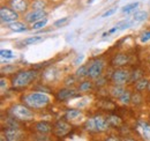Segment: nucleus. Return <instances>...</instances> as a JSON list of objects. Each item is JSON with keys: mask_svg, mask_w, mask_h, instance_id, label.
<instances>
[{"mask_svg": "<svg viewBox=\"0 0 150 141\" xmlns=\"http://www.w3.org/2000/svg\"><path fill=\"white\" fill-rule=\"evenodd\" d=\"M76 76L77 78H83V76H88V66H81L76 70Z\"/></svg>", "mask_w": 150, "mask_h": 141, "instance_id": "obj_25", "label": "nucleus"}, {"mask_svg": "<svg viewBox=\"0 0 150 141\" xmlns=\"http://www.w3.org/2000/svg\"><path fill=\"white\" fill-rule=\"evenodd\" d=\"M38 76V70H19L13 78H12V88L23 89L27 88L29 85H31Z\"/></svg>", "mask_w": 150, "mask_h": 141, "instance_id": "obj_2", "label": "nucleus"}, {"mask_svg": "<svg viewBox=\"0 0 150 141\" xmlns=\"http://www.w3.org/2000/svg\"><path fill=\"white\" fill-rule=\"evenodd\" d=\"M141 96L139 95V94H134L133 96H132V102L134 103V104H140L141 103Z\"/></svg>", "mask_w": 150, "mask_h": 141, "instance_id": "obj_33", "label": "nucleus"}, {"mask_svg": "<svg viewBox=\"0 0 150 141\" xmlns=\"http://www.w3.org/2000/svg\"><path fill=\"white\" fill-rule=\"evenodd\" d=\"M148 89L150 90V82H149V86H148Z\"/></svg>", "mask_w": 150, "mask_h": 141, "instance_id": "obj_38", "label": "nucleus"}, {"mask_svg": "<svg viewBox=\"0 0 150 141\" xmlns=\"http://www.w3.org/2000/svg\"><path fill=\"white\" fill-rule=\"evenodd\" d=\"M149 39H150V30L144 31V33L142 34V36H141V42H142V43H146V42H148Z\"/></svg>", "mask_w": 150, "mask_h": 141, "instance_id": "obj_32", "label": "nucleus"}, {"mask_svg": "<svg viewBox=\"0 0 150 141\" xmlns=\"http://www.w3.org/2000/svg\"><path fill=\"white\" fill-rule=\"evenodd\" d=\"M0 56H1V58H6V59H11V58H14V53L12 52L11 50H5V49H2L1 51H0Z\"/></svg>", "mask_w": 150, "mask_h": 141, "instance_id": "obj_27", "label": "nucleus"}, {"mask_svg": "<svg viewBox=\"0 0 150 141\" xmlns=\"http://www.w3.org/2000/svg\"><path fill=\"white\" fill-rule=\"evenodd\" d=\"M5 135H6V139L9 141H15L21 139L22 137V132L19 130V127L14 126V125H11L6 128L5 131Z\"/></svg>", "mask_w": 150, "mask_h": 141, "instance_id": "obj_11", "label": "nucleus"}, {"mask_svg": "<svg viewBox=\"0 0 150 141\" xmlns=\"http://www.w3.org/2000/svg\"><path fill=\"white\" fill-rule=\"evenodd\" d=\"M9 6L18 13H25L29 7L27 0H9Z\"/></svg>", "mask_w": 150, "mask_h": 141, "instance_id": "obj_12", "label": "nucleus"}, {"mask_svg": "<svg viewBox=\"0 0 150 141\" xmlns=\"http://www.w3.org/2000/svg\"><path fill=\"white\" fill-rule=\"evenodd\" d=\"M0 19L2 23H12L18 21L19 19V13L16 11H14L13 8L2 6L0 8Z\"/></svg>", "mask_w": 150, "mask_h": 141, "instance_id": "obj_5", "label": "nucleus"}, {"mask_svg": "<svg viewBox=\"0 0 150 141\" xmlns=\"http://www.w3.org/2000/svg\"><path fill=\"white\" fill-rule=\"evenodd\" d=\"M45 16H46V12L44 9H33L31 12L27 13L23 16V19L27 23H35L39 20L44 19Z\"/></svg>", "mask_w": 150, "mask_h": 141, "instance_id": "obj_9", "label": "nucleus"}, {"mask_svg": "<svg viewBox=\"0 0 150 141\" xmlns=\"http://www.w3.org/2000/svg\"><path fill=\"white\" fill-rule=\"evenodd\" d=\"M148 86H149V81H148L147 79H143V78H141L140 80H137V81L135 82V89H136L137 91L144 90L146 88H148Z\"/></svg>", "mask_w": 150, "mask_h": 141, "instance_id": "obj_20", "label": "nucleus"}, {"mask_svg": "<svg viewBox=\"0 0 150 141\" xmlns=\"http://www.w3.org/2000/svg\"><path fill=\"white\" fill-rule=\"evenodd\" d=\"M82 115V111L80 109H68L65 113V119L66 120H75Z\"/></svg>", "mask_w": 150, "mask_h": 141, "instance_id": "obj_15", "label": "nucleus"}, {"mask_svg": "<svg viewBox=\"0 0 150 141\" xmlns=\"http://www.w3.org/2000/svg\"><path fill=\"white\" fill-rule=\"evenodd\" d=\"M72 130V126L67 123L66 120H58L53 126V133L58 138H64L66 137Z\"/></svg>", "mask_w": 150, "mask_h": 141, "instance_id": "obj_8", "label": "nucleus"}, {"mask_svg": "<svg viewBox=\"0 0 150 141\" xmlns=\"http://www.w3.org/2000/svg\"><path fill=\"white\" fill-rule=\"evenodd\" d=\"M109 123H108V119L103 118L102 116H94L89 119H87L86 122V130L89 131V132H93V133H102V132H105L108 128H109Z\"/></svg>", "mask_w": 150, "mask_h": 141, "instance_id": "obj_3", "label": "nucleus"}, {"mask_svg": "<svg viewBox=\"0 0 150 141\" xmlns=\"http://www.w3.org/2000/svg\"><path fill=\"white\" fill-rule=\"evenodd\" d=\"M129 61V58L127 54L125 53H119V54H115L112 59V66L114 67H122V66H126Z\"/></svg>", "mask_w": 150, "mask_h": 141, "instance_id": "obj_13", "label": "nucleus"}, {"mask_svg": "<svg viewBox=\"0 0 150 141\" xmlns=\"http://www.w3.org/2000/svg\"><path fill=\"white\" fill-rule=\"evenodd\" d=\"M0 83H1V91L4 93V91H5V88H7V85H5V79H4V78L1 79Z\"/></svg>", "mask_w": 150, "mask_h": 141, "instance_id": "obj_35", "label": "nucleus"}, {"mask_svg": "<svg viewBox=\"0 0 150 141\" xmlns=\"http://www.w3.org/2000/svg\"><path fill=\"white\" fill-rule=\"evenodd\" d=\"M68 20H69L68 18H62V19H60V20H57L56 22H54V27H57V28L64 27V26L68 22Z\"/></svg>", "mask_w": 150, "mask_h": 141, "instance_id": "obj_31", "label": "nucleus"}, {"mask_svg": "<svg viewBox=\"0 0 150 141\" xmlns=\"http://www.w3.org/2000/svg\"><path fill=\"white\" fill-rule=\"evenodd\" d=\"M22 101L25 105H28L31 109H36V110L45 109L51 103V98L49 95H46L44 93H38V91L29 93V94L24 95L22 97Z\"/></svg>", "mask_w": 150, "mask_h": 141, "instance_id": "obj_1", "label": "nucleus"}, {"mask_svg": "<svg viewBox=\"0 0 150 141\" xmlns=\"http://www.w3.org/2000/svg\"><path fill=\"white\" fill-rule=\"evenodd\" d=\"M8 28H9L12 31H14V33H23V31H27V30H28V28L25 27L24 23L18 22V21L9 23V24H8Z\"/></svg>", "mask_w": 150, "mask_h": 141, "instance_id": "obj_16", "label": "nucleus"}, {"mask_svg": "<svg viewBox=\"0 0 150 141\" xmlns=\"http://www.w3.org/2000/svg\"><path fill=\"white\" fill-rule=\"evenodd\" d=\"M126 89L122 87V85H114L111 90H110V94H111V96L114 97V98H119L122 94H124V91H125Z\"/></svg>", "mask_w": 150, "mask_h": 141, "instance_id": "obj_18", "label": "nucleus"}, {"mask_svg": "<svg viewBox=\"0 0 150 141\" xmlns=\"http://www.w3.org/2000/svg\"><path fill=\"white\" fill-rule=\"evenodd\" d=\"M108 123H109L110 126H117V125L120 124V119H119L118 117L112 116V117H109V118H108Z\"/></svg>", "mask_w": 150, "mask_h": 141, "instance_id": "obj_30", "label": "nucleus"}, {"mask_svg": "<svg viewBox=\"0 0 150 141\" xmlns=\"http://www.w3.org/2000/svg\"><path fill=\"white\" fill-rule=\"evenodd\" d=\"M35 128L40 134H47V133L52 132V125L47 122H38L35 125Z\"/></svg>", "mask_w": 150, "mask_h": 141, "instance_id": "obj_14", "label": "nucleus"}, {"mask_svg": "<svg viewBox=\"0 0 150 141\" xmlns=\"http://www.w3.org/2000/svg\"><path fill=\"white\" fill-rule=\"evenodd\" d=\"M147 12H144V11H141V12H137V13H135L134 15H133V19H132V21H133V23L134 22H141V21H143V20H146L147 19Z\"/></svg>", "mask_w": 150, "mask_h": 141, "instance_id": "obj_23", "label": "nucleus"}, {"mask_svg": "<svg viewBox=\"0 0 150 141\" xmlns=\"http://www.w3.org/2000/svg\"><path fill=\"white\" fill-rule=\"evenodd\" d=\"M142 78V72L140 70H134L133 73H131V81H137Z\"/></svg>", "mask_w": 150, "mask_h": 141, "instance_id": "obj_29", "label": "nucleus"}, {"mask_svg": "<svg viewBox=\"0 0 150 141\" xmlns=\"http://www.w3.org/2000/svg\"><path fill=\"white\" fill-rule=\"evenodd\" d=\"M93 1H94V0H88V4H91Z\"/></svg>", "mask_w": 150, "mask_h": 141, "instance_id": "obj_37", "label": "nucleus"}, {"mask_svg": "<svg viewBox=\"0 0 150 141\" xmlns=\"http://www.w3.org/2000/svg\"><path fill=\"white\" fill-rule=\"evenodd\" d=\"M119 102L121 103V104H124V105H127V104H129L132 102V94L129 90H125L124 91V94L119 97Z\"/></svg>", "mask_w": 150, "mask_h": 141, "instance_id": "obj_19", "label": "nucleus"}, {"mask_svg": "<svg viewBox=\"0 0 150 141\" xmlns=\"http://www.w3.org/2000/svg\"><path fill=\"white\" fill-rule=\"evenodd\" d=\"M46 24H47V19L44 18V19H42V20H39V21H37V22H35V23H33V29H34V30L42 29V28H44Z\"/></svg>", "mask_w": 150, "mask_h": 141, "instance_id": "obj_24", "label": "nucleus"}, {"mask_svg": "<svg viewBox=\"0 0 150 141\" xmlns=\"http://www.w3.org/2000/svg\"><path fill=\"white\" fill-rule=\"evenodd\" d=\"M83 59V56H80V57H77V59L75 60V64H79V61H81Z\"/></svg>", "mask_w": 150, "mask_h": 141, "instance_id": "obj_36", "label": "nucleus"}, {"mask_svg": "<svg viewBox=\"0 0 150 141\" xmlns=\"http://www.w3.org/2000/svg\"><path fill=\"white\" fill-rule=\"evenodd\" d=\"M80 96V93H77V90H75L73 88H65V89H60L57 94V100L59 101H68L71 98H74V97H79Z\"/></svg>", "mask_w": 150, "mask_h": 141, "instance_id": "obj_10", "label": "nucleus"}, {"mask_svg": "<svg viewBox=\"0 0 150 141\" xmlns=\"http://www.w3.org/2000/svg\"><path fill=\"white\" fill-rule=\"evenodd\" d=\"M111 80L114 85H125L131 81V72L126 70H115L113 72Z\"/></svg>", "mask_w": 150, "mask_h": 141, "instance_id": "obj_7", "label": "nucleus"}, {"mask_svg": "<svg viewBox=\"0 0 150 141\" xmlns=\"http://www.w3.org/2000/svg\"><path fill=\"white\" fill-rule=\"evenodd\" d=\"M44 41L43 36H31V37H28L23 41V45H33V44H36Z\"/></svg>", "mask_w": 150, "mask_h": 141, "instance_id": "obj_21", "label": "nucleus"}, {"mask_svg": "<svg viewBox=\"0 0 150 141\" xmlns=\"http://www.w3.org/2000/svg\"><path fill=\"white\" fill-rule=\"evenodd\" d=\"M139 131L146 140H150V125L147 123H139Z\"/></svg>", "mask_w": 150, "mask_h": 141, "instance_id": "obj_17", "label": "nucleus"}, {"mask_svg": "<svg viewBox=\"0 0 150 141\" xmlns=\"http://www.w3.org/2000/svg\"><path fill=\"white\" fill-rule=\"evenodd\" d=\"M44 7H45V2L43 0H36L31 5V8L33 9H44Z\"/></svg>", "mask_w": 150, "mask_h": 141, "instance_id": "obj_28", "label": "nucleus"}, {"mask_svg": "<svg viewBox=\"0 0 150 141\" xmlns=\"http://www.w3.org/2000/svg\"><path fill=\"white\" fill-rule=\"evenodd\" d=\"M117 12V7H113V8H111V9H109V11H106L103 15H102V18H108V16H111L112 14H114Z\"/></svg>", "mask_w": 150, "mask_h": 141, "instance_id": "obj_34", "label": "nucleus"}, {"mask_svg": "<svg viewBox=\"0 0 150 141\" xmlns=\"http://www.w3.org/2000/svg\"><path fill=\"white\" fill-rule=\"evenodd\" d=\"M93 88H94L93 81H82L79 85V91H89L93 90Z\"/></svg>", "mask_w": 150, "mask_h": 141, "instance_id": "obj_22", "label": "nucleus"}, {"mask_svg": "<svg viewBox=\"0 0 150 141\" xmlns=\"http://www.w3.org/2000/svg\"><path fill=\"white\" fill-rule=\"evenodd\" d=\"M137 6H139V2H132V4H128V5H126V6L122 8V12H124V13H129V12H132V11H134Z\"/></svg>", "mask_w": 150, "mask_h": 141, "instance_id": "obj_26", "label": "nucleus"}, {"mask_svg": "<svg viewBox=\"0 0 150 141\" xmlns=\"http://www.w3.org/2000/svg\"><path fill=\"white\" fill-rule=\"evenodd\" d=\"M11 113L12 116L21 122H30L35 118V115L31 110V108H29L25 104H15L12 106L11 109Z\"/></svg>", "mask_w": 150, "mask_h": 141, "instance_id": "obj_4", "label": "nucleus"}, {"mask_svg": "<svg viewBox=\"0 0 150 141\" xmlns=\"http://www.w3.org/2000/svg\"><path fill=\"white\" fill-rule=\"evenodd\" d=\"M104 70V63L102 60H94L88 65V76L90 79H98Z\"/></svg>", "mask_w": 150, "mask_h": 141, "instance_id": "obj_6", "label": "nucleus"}]
</instances>
